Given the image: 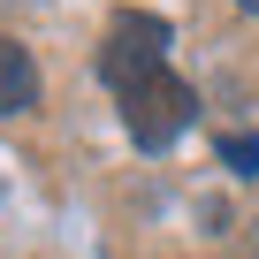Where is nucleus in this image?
<instances>
[{
    "instance_id": "obj_1",
    "label": "nucleus",
    "mask_w": 259,
    "mask_h": 259,
    "mask_svg": "<svg viewBox=\"0 0 259 259\" xmlns=\"http://www.w3.org/2000/svg\"><path fill=\"white\" fill-rule=\"evenodd\" d=\"M191 122H198V92H191L176 69H160V76H145V84L122 92V130H130L145 153H168Z\"/></svg>"
},
{
    "instance_id": "obj_2",
    "label": "nucleus",
    "mask_w": 259,
    "mask_h": 259,
    "mask_svg": "<svg viewBox=\"0 0 259 259\" xmlns=\"http://www.w3.org/2000/svg\"><path fill=\"white\" fill-rule=\"evenodd\" d=\"M168 69V23L153 16V8H122L114 23H107V46H99V76L114 84V99L130 92V84H145V76H160Z\"/></svg>"
},
{
    "instance_id": "obj_3",
    "label": "nucleus",
    "mask_w": 259,
    "mask_h": 259,
    "mask_svg": "<svg viewBox=\"0 0 259 259\" xmlns=\"http://www.w3.org/2000/svg\"><path fill=\"white\" fill-rule=\"evenodd\" d=\"M31 107H38V61L16 38H0V114H31Z\"/></svg>"
},
{
    "instance_id": "obj_4",
    "label": "nucleus",
    "mask_w": 259,
    "mask_h": 259,
    "mask_svg": "<svg viewBox=\"0 0 259 259\" xmlns=\"http://www.w3.org/2000/svg\"><path fill=\"white\" fill-rule=\"evenodd\" d=\"M213 153H221V168H236V176H259V130H229Z\"/></svg>"
},
{
    "instance_id": "obj_5",
    "label": "nucleus",
    "mask_w": 259,
    "mask_h": 259,
    "mask_svg": "<svg viewBox=\"0 0 259 259\" xmlns=\"http://www.w3.org/2000/svg\"><path fill=\"white\" fill-rule=\"evenodd\" d=\"M236 8H244V16H259V0H236Z\"/></svg>"
}]
</instances>
